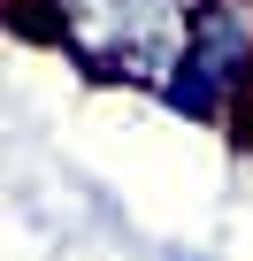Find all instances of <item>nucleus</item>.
<instances>
[{
    "label": "nucleus",
    "instance_id": "nucleus-1",
    "mask_svg": "<svg viewBox=\"0 0 253 261\" xmlns=\"http://www.w3.org/2000/svg\"><path fill=\"white\" fill-rule=\"evenodd\" d=\"M192 39V0H54V39L85 77L154 92Z\"/></svg>",
    "mask_w": 253,
    "mask_h": 261
},
{
    "label": "nucleus",
    "instance_id": "nucleus-2",
    "mask_svg": "<svg viewBox=\"0 0 253 261\" xmlns=\"http://www.w3.org/2000/svg\"><path fill=\"white\" fill-rule=\"evenodd\" d=\"M161 261H207V253H192V246H169V253H161Z\"/></svg>",
    "mask_w": 253,
    "mask_h": 261
}]
</instances>
